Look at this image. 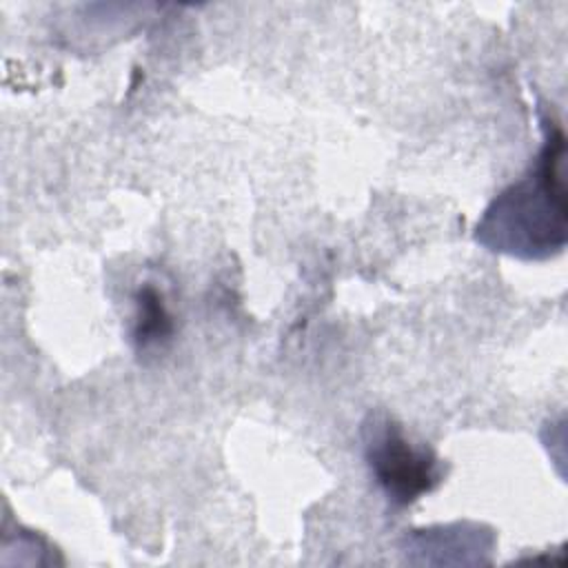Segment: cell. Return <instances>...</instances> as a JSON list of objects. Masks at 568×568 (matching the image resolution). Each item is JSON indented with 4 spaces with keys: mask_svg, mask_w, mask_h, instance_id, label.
Masks as SVG:
<instances>
[{
    "mask_svg": "<svg viewBox=\"0 0 568 568\" xmlns=\"http://www.w3.org/2000/svg\"><path fill=\"white\" fill-rule=\"evenodd\" d=\"M362 437L368 468L393 504H413L442 481V464L433 450L410 444L390 417L371 415L362 426Z\"/></svg>",
    "mask_w": 568,
    "mask_h": 568,
    "instance_id": "obj_2",
    "label": "cell"
},
{
    "mask_svg": "<svg viewBox=\"0 0 568 568\" xmlns=\"http://www.w3.org/2000/svg\"><path fill=\"white\" fill-rule=\"evenodd\" d=\"M135 306H138V315H135L133 337L140 348H149L151 344H158L160 339L171 335V328H173L171 315L155 286L144 284L138 291Z\"/></svg>",
    "mask_w": 568,
    "mask_h": 568,
    "instance_id": "obj_3",
    "label": "cell"
},
{
    "mask_svg": "<svg viewBox=\"0 0 568 568\" xmlns=\"http://www.w3.org/2000/svg\"><path fill=\"white\" fill-rule=\"evenodd\" d=\"M564 133L555 129L530 175L501 191L477 224V242L490 251L541 260L566 242Z\"/></svg>",
    "mask_w": 568,
    "mask_h": 568,
    "instance_id": "obj_1",
    "label": "cell"
}]
</instances>
